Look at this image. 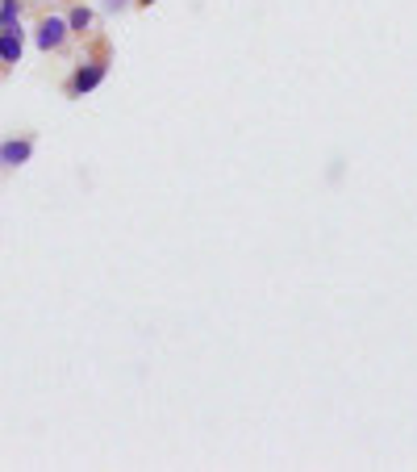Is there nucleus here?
I'll return each mask as SVG.
<instances>
[{"label": "nucleus", "instance_id": "4", "mask_svg": "<svg viewBox=\"0 0 417 472\" xmlns=\"http://www.w3.org/2000/svg\"><path fill=\"white\" fill-rule=\"evenodd\" d=\"M34 159V138H4L0 143V168H25Z\"/></svg>", "mask_w": 417, "mask_h": 472}, {"label": "nucleus", "instance_id": "2", "mask_svg": "<svg viewBox=\"0 0 417 472\" xmlns=\"http://www.w3.org/2000/svg\"><path fill=\"white\" fill-rule=\"evenodd\" d=\"M67 42H72L67 17H59V13H47V17H38V25H34V47L42 50V55H59V50H67Z\"/></svg>", "mask_w": 417, "mask_h": 472}, {"label": "nucleus", "instance_id": "5", "mask_svg": "<svg viewBox=\"0 0 417 472\" xmlns=\"http://www.w3.org/2000/svg\"><path fill=\"white\" fill-rule=\"evenodd\" d=\"M67 17V30H72V38H92L96 30V9H88V4H72V9L63 13Z\"/></svg>", "mask_w": 417, "mask_h": 472}, {"label": "nucleus", "instance_id": "1", "mask_svg": "<svg viewBox=\"0 0 417 472\" xmlns=\"http://www.w3.org/2000/svg\"><path fill=\"white\" fill-rule=\"evenodd\" d=\"M109 63H113V59H109V50L100 47V50H96V55H92V59H83L80 67H75V72L67 75V84H63V92H67V97H72V101H80V97H92L96 88H100V84H105V80H109Z\"/></svg>", "mask_w": 417, "mask_h": 472}, {"label": "nucleus", "instance_id": "6", "mask_svg": "<svg viewBox=\"0 0 417 472\" xmlns=\"http://www.w3.org/2000/svg\"><path fill=\"white\" fill-rule=\"evenodd\" d=\"M25 17V0H0V25H17Z\"/></svg>", "mask_w": 417, "mask_h": 472}, {"label": "nucleus", "instance_id": "7", "mask_svg": "<svg viewBox=\"0 0 417 472\" xmlns=\"http://www.w3.org/2000/svg\"><path fill=\"white\" fill-rule=\"evenodd\" d=\"M130 4H134V0H100V9H105V13H126Z\"/></svg>", "mask_w": 417, "mask_h": 472}, {"label": "nucleus", "instance_id": "8", "mask_svg": "<svg viewBox=\"0 0 417 472\" xmlns=\"http://www.w3.org/2000/svg\"><path fill=\"white\" fill-rule=\"evenodd\" d=\"M134 4H138V9H151V4H159V0H134Z\"/></svg>", "mask_w": 417, "mask_h": 472}, {"label": "nucleus", "instance_id": "3", "mask_svg": "<svg viewBox=\"0 0 417 472\" xmlns=\"http://www.w3.org/2000/svg\"><path fill=\"white\" fill-rule=\"evenodd\" d=\"M25 55V30L17 25H0V67H17Z\"/></svg>", "mask_w": 417, "mask_h": 472}]
</instances>
